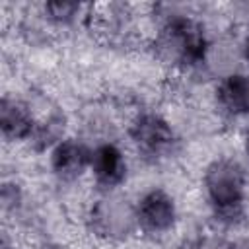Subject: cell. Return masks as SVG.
I'll return each mask as SVG.
<instances>
[{
  "label": "cell",
  "instance_id": "cell-13",
  "mask_svg": "<svg viewBox=\"0 0 249 249\" xmlns=\"http://www.w3.org/2000/svg\"><path fill=\"white\" fill-rule=\"evenodd\" d=\"M239 54H241V58L249 64V29H247V33L243 35V39H241V43H239Z\"/></svg>",
  "mask_w": 249,
  "mask_h": 249
},
{
  "label": "cell",
  "instance_id": "cell-6",
  "mask_svg": "<svg viewBox=\"0 0 249 249\" xmlns=\"http://www.w3.org/2000/svg\"><path fill=\"white\" fill-rule=\"evenodd\" d=\"M128 156L121 148V144L113 140L93 144L88 175L91 177V183L99 193H117L128 181Z\"/></svg>",
  "mask_w": 249,
  "mask_h": 249
},
{
  "label": "cell",
  "instance_id": "cell-12",
  "mask_svg": "<svg viewBox=\"0 0 249 249\" xmlns=\"http://www.w3.org/2000/svg\"><path fill=\"white\" fill-rule=\"evenodd\" d=\"M241 152H243V156L249 160V123L243 126V130H241Z\"/></svg>",
  "mask_w": 249,
  "mask_h": 249
},
{
  "label": "cell",
  "instance_id": "cell-4",
  "mask_svg": "<svg viewBox=\"0 0 249 249\" xmlns=\"http://www.w3.org/2000/svg\"><path fill=\"white\" fill-rule=\"evenodd\" d=\"M86 226L89 233L105 243H124L138 233L134 218V202L117 193H99L86 210Z\"/></svg>",
  "mask_w": 249,
  "mask_h": 249
},
{
  "label": "cell",
  "instance_id": "cell-1",
  "mask_svg": "<svg viewBox=\"0 0 249 249\" xmlns=\"http://www.w3.org/2000/svg\"><path fill=\"white\" fill-rule=\"evenodd\" d=\"M152 49L161 64L173 70L191 72L208 62L212 41L206 25L196 16L171 10L161 18L156 29Z\"/></svg>",
  "mask_w": 249,
  "mask_h": 249
},
{
  "label": "cell",
  "instance_id": "cell-8",
  "mask_svg": "<svg viewBox=\"0 0 249 249\" xmlns=\"http://www.w3.org/2000/svg\"><path fill=\"white\" fill-rule=\"evenodd\" d=\"M39 126V117L33 107L12 93L0 99V132L8 144H31Z\"/></svg>",
  "mask_w": 249,
  "mask_h": 249
},
{
  "label": "cell",
  "instance_id": "cell-3",
  "mask_svg": "<svg viewBox=\"0 0 249 249\" xmlns=\"http://www.w3.org/2000/svg\"><path fill=\"white\" fill-rule=\"evenodd\" d=\"M126 138L132 150L150 163H160L175 156L179 136L165 115L154 109L136 111L126 124Z\"/></svg>",
  "mask_w": 249,
  "mask_h": 249
},
{
  "label": "cell",
  "instance_id": "cell-9",
  "mask_svg": "<svg viewBox=\"0 0 249 249\" xmlns=\"http://www.w3.org/2000/svg\"><path fill=\"white\" fill-rule=\"evenodd\" d=\"M212 101L226 119L249 117V74L243 70H228L218 76L212 88Z\"/></svg>",
  "mask_w": 249,
  "mask_h": 249
},
{
  "label": "cell",
  "instance_id": "cell-2",
  "mask_svg": "<svg viewBox=\"0 0 249 249\" xmlns=\"http://www.w3.org/2000/svg\"><path fill=\"white\" fill-rule=\"evenodd\" d=\"M249 175L233 156L212 158L200 173L202 198L212 216L224 226H235L245 216Z\"/></svg>",
  "mask_w": 249,
  "mask_h": 249
},
{
  "label": "cell",
  "instance_id": "cell-14",
  "mask_svg": "<svg viewBox=\"0 0 249 249\" xmlns=\"http://www.w3.org/2000/svg\"><path fill=\"white\" fill-rule=\"evenodd\" d=\"M237 249H249V239L243 241V243H237Z\"/></svg>",
  "mask_w": 249,
  "mask_h": 249
},
{
  "label": "cell",
  "instance_id": "cell-7",
  "mask_svg": "<svg viewBox=\"0 0 249 249\" xmlns=\"http://www.w3.org/2000/svg\"><path fill=\"white\" fill-rule=\"evenodd\" d=\"M91 148L93 146L80 136H64L47 152L49 171L62 183H74L82 179L89 173Z\"/></svg>",
  "mask_w": 249,
  "mask_h": 249
},
{
  "label": "cell",
  "instance_id": "cell-5",
  "mask_svg": "<svg viewBox=\"0 0 249 249\" xmlns=\"http://www.w3.org/2000/svg\"><path fill=\"white\" fill-rule=\"evenodd\" d=\"M134 218L138 233L144 237H167L179 226L177 198L163 187H150L134 200Z\"/></svg>",
  "mask_w": 249,
  "mask_h": 249
},
{
  "label": "cell",
  "instance_id": "cell-11",
  "mask_svg": "<svg viewBox=\"0 0 249 249\" xmlns=\"http://www.w3.org/2000/svg\"><path fill=\"white\" fill-rule=\"evenodd\" d=\"M189 249H237V241L218 231H204L191 241Z\"/></svg>",
  "mask_w": 249,
  "mask_h": 249
},
{
  "label": "cell",
  "instance_id": "cell-10",
  "mask_svg": "<svg viewBox=\"0 0 249 249\" xmlns=\"http://www.w3.org/2000/svg\"><path fill=\"white\" fill-rule=\"evenodd\" d=\"M86 6L78 2H66V0H53L41 4V18L45 23L53 29H72L80 23L84 18Z\"/></svg>",
  "mask_w": 249,
  "mask_h": 249
}]
</instances>
